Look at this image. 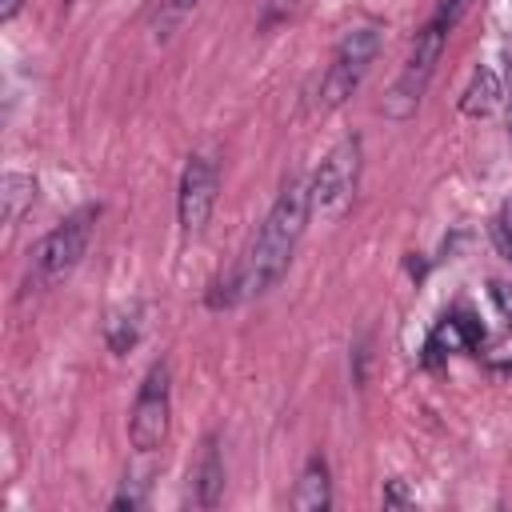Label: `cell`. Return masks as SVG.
Here are the masks:
<instances>
[{
    "instance_id": "obj_15",
    "label": "cell",
    "mask_w": 512,
    "mask_h": 512,
    "mask_svg": "<svg viewBox=\"0 0 512 512\" xmlns=\"http://www.w3.org/2000/svg\"><path fill=\"white\" fill-rule=\"evenodd\" d=\"M488 296H492L496 312L504 316V324H512V284H504V280H492V284H488Z\"/></svg>"
},
{
    "instance_id": "obj_8",
    "label": "cell",
    "mask_w": 512,
    "mask_h": 512,
    "mask_svg": "<svg viewBox=\"0 0 512 512\" xmlns=\"http://www.w3.org/2000/svg\"><path fill=\"white\" fill-rule=\"evenodd\" d=\"M192 492H196V504L200 508H216L220 496H224V464H220L216 436H208L200 444V460L192 468Z\"/></svg>"
},
{
    "instance_id": "obj_1",
    "label": "cell",
    "mask_w": 512,
    "mask_h": 512,
    "mask_svg": "<svg viewBox=\"0 0 512 512\" xmlns=\"http://www.w3.org/2000/svg\"><path fill=\"white\" fill-rule=\"evenodd\" d=\"M308 216H312V208H308V184L300 176H292L280 188L276 204L268 208V216H264V224H260V232H256V240H252V248L244 256V264L236 268V276L228 284L232 288V300L260 296V292H268L284 276V268H288V260H292V252H296V244L304 236Z\"/></svg>"
},
{
    "instance_id": "obj_5",
    "label": "cell",
    "mask_w": 512,
    "mask_h": 512,
    "mask_svg": "<svg viewBox=\"0 0 512 512\" xmlns=\"http://www.w3.org/2000/svg\"><path fill=\"white\" fill-rule=\"evenodd\" d=\"M376 52H380V32L376 28L364 24V28L344 32V40L336 44L332 64H328V72L320 80V108H340L360 88V80L372 68Z\"/></svg>"
},
{
    "instance_id": "obj_9",
    "label": "cell",
    "mask_w": 512,
    "mask_h": 512,
    "mask_svg": "<svg viewBox=\"0 0 512 512\" xmlns=\"http://www.w3.org/2000/svg\"><path fill=\"white\" fill-rule=\"evenodd\" d=\"M332 504V480H328V464L320 456H312L296 480V492H292V508L296 512H324Z\"/></svg>"
},
{
    "instance_id": "obj_18",
    "label": "cell",
    "mask_w": 512,
    "mask_h": 512,
    "mask_svg": "<svg viewBox=\"0 0 512 512\" xmlns=\"http://www.w3.org/2000/svg\"><path fill=\"white\" fill-rule=\"evenodd\" d=\"M464 4H468V0H444V4H440V8H444V12H448V16H460V8H464Z\"/></svg>"
},
{
    "instance_id": "obj_17",
    "label": "cell",
    "mask_w": 512,
    "mask_h": 512,
    "mask_svg": "<svg viewBox=\"0 0 512 512\" xmlns=\"http://www.w3.org/2000/svg\"><path fill=\"white\" fill-rule=\"evenodd\" d=\"M388 500H392V504H400V500H404V488H400V480H392V484H388Z\"/></svg>"
},
{
    "instance_id": "obj_2",
    "label": "cell",
    "mask_w": 512,
    "mask_h": 512,
    "mask_svg": "<svg viewBox=\"0 0 512 512\" xmlns=\"http://www.w3.org/2000/svg\"><path fill=\"white\" fill-rule=\"evenodd\" d=\"M96 216H100V208H92V204H88V208H76L68 220H60V224L32 248L28 288H52V284H60V280L80 264V256L88 252Z\"/></svg>"
},
{
    "instance_id": "obj_4",
    "label": "cell",
    "mask_w": 512,
    "mask_h": 512,
    "mask_svg": "<svg viewBox=\"0 0 512 512\" xmlns=\"http://www.w3.org/2000/svg\"><path fill=\"white\" fill-rule=\"evenodd\" d=\"M360 184V140L348 136L340 140L316 168V176L308 180V208L320 220H340L356 196Z\"/></svg>"
},
{
    "instance_id": "obj_16",
    "label": "cell",
    "mask_w": 512,
    "mask_h": 512,
    "mask_svg": "<svg viewBox=\"0 0 512 512\" xmlns=\"http://www.w3.org/2000/svg\"><path fill=\"white\" fill-rule=\"evenodd\" d=\"M16 12H20V0H0V20H4V24H8Z\"/></svg>"
},
{
    "instance_id": "obj_14",
    "label": "cell",
    "mask_w": 512,
    "mask_h": 512,
    "mask_svg": "<svg viewBox=\"0 0 512 512\" xmlns=\"http://www.w3.org/2000/svg\"><path fill=\"white\" fill-rule=\"evenodd\" d=\"M200 0H160V8H156V20H152V32H156V40H168L180 24H184V16L196 8Z\"/></svg>"
},
{
    "instance_id": "obj_7",
    "label": "cell",
    "mask_w": 512,
    "mask_h": 512,
    "mask_svg": "<svg viewBox=\"0 0 512 512\" xmlns=\"http://www.w3.org/2000/svg\"><path fill=\"white\" fill-rule=\"evenodd\" d=\"M216 192H220V168L212 156H192L184 164L180 176V192H176V212H180V228L184 232H200L216 208Z\"/></svg>"
},
{
    "instance_id": "obj_13",
    "label": "cell",
    "mask_w": 512,
    "mask_h": 512,
    "mask_svg": "<svg viewBox=\"0 0 512 512\" xmlns=\"http://www.w3.org/2000/svg\"><path fill=\"white\" fill-rule=\"evenodd\" d=\"M104 340H108V348H112L116 356H124V352L140 340L136 308H120V312H112V316H108V324H104Z\"/></svg>"
},
{
    "instance_id": "obj_6",
    "label": "cell",
    "mask_w": 512,
    "mask_h": 512,
    "mask_svg": "<svg viewBox=\"0 0 512 512\" xmlns=\"http://www.w3.org/2000/svg\"><path fill=\"white\" fill-rule=\"evenodd\" d=\"M168 424H172V372L168 364H152L140 392H136V404H132V416H128V440L136 452H156L164 440H168Z\"/></svg>"
},
{
    "instance_id": "obj_3",
    "label": "cell",
    "mask_w": 512,
    "mask_h": 512,
    "mask_svg": "<svg viewBox=\"0 0 512 512\" xmlns=\"http://www.w3.org/2000/svg\"><path fill=\"white\" fill-rule=\"evenodd\" d=\"M452 20H456V16H448V12L440 8V12L416 32L412 52H408V60H404V72H400V80L392 84V92L384 96V112H388L392 120H408V116L416 112V104H420V96H424V88H428V80H432V72H436V60H440V52H444V40H448Z\"/></svg>"
},
{
    "instance_id": "obj_10",
    "label": "cell",
    "mask_w": 512,
    "mask_h": 512,
    "mask_svg": "<svg viewBox=\"0 0 512 512\" xmlns=\"http://www.w3.org/2000/svg\"><path fill=\"white\" fill-rule=\"evenodd\" d=\"M500 96H504L500 76L480 64V68L472 72L468 88L460 92V112H464V116H492V112L500 108Z\"/></svg>"
},
{
    "instance_id": "obj_11",
    "label": "cell",
    "mask_w": 512,
    "mask_h": 512,
    "mask_svg": "<svg viewBox=\"0 0 512 512\" xmlns=\"http://www.w3.org/2000/svg\"><path fill=\"white\" fill-rule=\"evenodd\" d=\"M32 200H36V180L28 172H8L0 180V216H4V224H16L32 208Z\"/></svg>"
},
{
    "instance_id": "obj_12",
    "label": "cell",
    "mask_w": 512,
    "mask_h": 512,
    "mask_svg": "<svg viewBox=\"0 0 512 512\" xmlns=\"http://www.w3.org/2000/svg\"><path fill=\"white\" fill-rule=\"evenodd\" d=\"M476 336H480V332H476V324H472L468 316H448V320L436 324L428 352H468V348L476 344Z\"/></svg>"
}]
</instances>
